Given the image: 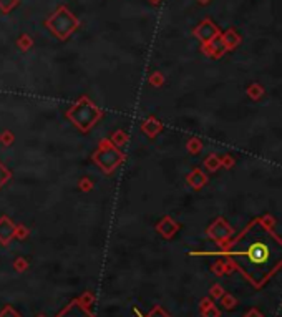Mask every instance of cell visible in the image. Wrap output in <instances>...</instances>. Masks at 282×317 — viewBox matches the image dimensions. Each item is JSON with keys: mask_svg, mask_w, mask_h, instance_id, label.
Returning a JSON list of instances; mask_svg holds the SVG:
<instances>
[{"mask_svg": "<svg viewBox=\"0 0 282 317\" xmlns=\"http://www.w3.org/2000/svg\"><path fill=\"white\" fill-rule=\"evenodd\" d=\"M139 128L145 133L146 138L154 140V138H156L161 133V131H163V123H161L154 115H150V116H146L143 121H141Z\"/></svg>", "mask_w": 282, "mask_h": 317, "instance_id": "6", "label": "cell"}, {"mask_svg": "<svg viewBox=\"0 0 282 317\" xmlns=\"http://www.w3.org/2000/svg\"><path fill=\"white\" fill-rule=\"evenodd\" d=\"M204 168L209 171V173H216L218 169H221L223 166H221V156L216 155V153H211L206 156V160L203 161Z\"/></svg>", "mask_w": 282, "mask_h": 317, "instance_id": "12", "label": "cell"}, {"mask_svg": "<svg viewBox=\"0 0 282 317\" xmlns=\"http://www.w3.org/2000/svg\"><path fill=\"white\" fill-rule=\"evenodd\" d=\"M186 183L191 189L199 191V189H203L207 183H209V176H207V173H204L201 168H193L186 176Z\"/></svg>", "mask_w": 282, "mask_h": 317, "instance_id": "7", "label": "cell"}, {"mask_svg": "<svg viewBox=\"0 0 282 317\" xmlns=\"http://www.w3.org/2000/svg\"><path fill=\"white\" fill-rule=\"evenodd\" d=\"M201 304H203V309H201V310H203L204 317H219V310L214 307L207 299H204Z\"/></svg>", "mask_w": 282, "mask_h": 317, "instance_id": "17", "label": "cell"}, {"mask_svg": "<svg viewBox=\"0 0 282 317\" xmlns=\"http://www.w3.org/2000/svg\"><path fill=\"white\" fill-rule=\"evenodd\" d=\"M145 317H170V315H168L166 312H165V310L163 309H161V307H153L151 310H150V312H148Z\"/></svg>", "mask_w": 282, "mask_h": 317, "instance_id": "21", "label": "cell"}, {"mask_svg": "<svg viewBox=\"0 0 282 317\" xmlns=\"http://www.w3.org/2000/svg\"><path fill=\"white\" fill-rule=\"evenodd\" d=\"M194 35L206 43V42L213 40V38H216L219 35V32H218V27L211 20H204L203 23L194 29Z\"/></svg>", "mask_w": 282, "mask_h": 317, "instance_id": "9", "label": "cell"}, {"mask_svg": "<svg viewBox=\"0 0 282 317\" xmlns=\"http://www.w3.org/2000/svg\"><path fill=\"white\" fill-rule=\"evenodd\" d=\"M223 304L226 306V309H232L234 306H236V301H234V297H231V296H226L224 299H223Z\"/></svg>", "mask_w": 282, "mask_h": 317, "instance_id": "22", "label": "cell"}, {"mask_svg": "<svg viewBox=\"0 0 282 317\" xmlns=\"http://www.w3.org/2000/svg\"><path fill=\"white\" fill-rule=\"evenodd\" d=\"M91 158L105 175H111L118 166H122V163L125 161L126 156L122 150L111 143V140L103 138V140H100L98 150L93 153Z\"/></svg>", "mask_w": 282, "mask_h": 317, "instance_id": "3", "label": "cell"}, {"mask_svg": "<svg viewBox=\"0 0 282 317\" xmlns=\"http://www.w3.org/2000/svg\"><path fill=\"white\" fill-rule=\"evenodd\" d=\"M199 2H201V4H207V2H209V0H199Z\"/></svg>", "mask_w": 282, "mask_h": 317, "instance_id": "25", "label": "cell"}, {"mask_svg": "<svg viewBox=\"0 0 282 317\" xmlns=\"http://www.w3.org/2000/svg\"><path fill=\"white\" fill-rule=\"evenodd\" d=\"M223 40H224V43H226L227 50H232V48H236L238 45L241 43V38H239V35H238L236 32H234V30H227L226 34L223 35Z\"/></svg>", "mask_w": 282, "mask_h": 317, "instance_id": "15", "label": "cell"}, {"mask_svg": "<svg viewBox=\"0 0 282 317\" xmlns=\"http://www.w3.org/2000/svg\"><path fill=\"white\" fill-rule=\"evenodd\" d=\"M181 229L179 226V223L178 221H174L173 217L170 214H166L163 216L161 220L156 223V233L161 236V237H165V239H173L174 236L178 234V231Z\"/></svg>", "mask_w": 282, "mask_h": 317, "instance_id": "5", "label": "cell"}, {"mask_svg": "<svg viewBox=\"0 0 282 317\" xmlns=\"http://www.w3.org/2000/svg\"><path fill=\"white\" fill-rule=\"evenodd\" d=\"M110 140H111L113 144H115V147L122 148V147H125V144L130 141V136H128V133H126L125 130H116V131H113V135H111Z\"/></svg>", "mask_w": 282, "mask_h": 317, "instance_id": "14", "label": "cell"}, {"mask_svg": "<svg viewBox=\"0 0 282 317\" xmlns=\"http://www.w3.org/2000/svg\"><path fill=\"white\" fill-rule=\"evenodd\" d=\"M232 234H234L232 226L224 220L223 216L216 217V220H214L209 224V226H207V229H206V236L216 242L218 246H219V249L224 248L226 244L232 239Z\"/></svg>", "mask_w": 282, "mask_h": 317, "instance_id": "4", "label": "cell"}, {"mask_svg": "<svg viewBox=\"0 0 282 317\" xmlns=\"http://www.w3.org/2000/svg\"><path fill=\"white\" fill-rule=\"evenodd\" d=\"M261 221H263L267 228H271V229H274L276 228V224H277V221H276V217H274L271 213H266V214H263L261 216Z\"/></svg>", "mask_w": 282, "mask_h": 317, "instance_id": "19", "label": "cell"}, {"mask_svg": "<svg viewBox=\"0 0 282 317\" xmlns=\"http://www.w3.org/2000/svg\"><path fill=\"white\" fill-rule=\"evenodd\" d=\"M66 116L70 118L78 130H82L83 133H86V131H90L95 127L98 120H102L103 110L97 107L95 103H91L86 96H82L68 111H66Z\"/></svg>", "mask_w": 282, "mask_h": 317, "instance_id": "2", "label": "cell"}, {"mask_svg": "<svg viewBox=\"0 0 282 317\" xmlns=\"http://www.w3.org/2000/svg\"><path fill=\"white\" fill-rule=\"evenodd\" d=\"M203 52L207 55V57H213V58H221L223 57L226 52H227V47H226V43L223 40V37H216V38H213V40L209 42H206L203 45Z\"/></svg>", "mask_w": 282, "mask_h": 317, "instance_id": "8", "label": "cell"}, {"mask_svg": "<svg viewBox=\"0 0 282 317\" xmlns=\"http://www.w3.org/2000/svg\"><path fill=\"white\" fill-rule=\"evenodd\" d=\"M246 317H263V314H261L257 309H251L249 312L246 314Z\"/></svg>", "mask_w": 282, "mask_h": 317, "instance_id": "24", "label": "cell"}, {"mask_svg": "<svg viewBox=\"0 0 282 317\" xmlns=\"http://www.w3.org/2000/svg\"><path fill=\"white\" fill-rule=\"evenodd\" d=\"M246 95L249 96L252 102H259L261 98L266 95V90L261 83H251L249 87L246 88Z\"/></svg>", "mask_w": 282, "mask_h": 317, "instance_id": "11", "label": "cell"}, {"mask_svg": "<svg viewBox=\"0 0 282 317\" xmlns=\"http://www.w3.org/2000/svg\"><path fill=\"white\" fill-rule=\"evenodd\" d=\"M221 256L243 274L247 282L261 289L282 269V237L261 221L252 220L241 233L218 253H196Z\"/></svg>", "mask_w": 282, "mask_h": 317, "instance_id": "1", "label": "cell"}, {"mask_svg": "<svg viewBox=\"0 0 282 317\" xmlns=\"http://www.w3.org/2000/svg\"><path fill=\"white\" fill-rule=\"evenodd\" d=\"M78 186H80V189H82V191H85V193H88V191L93 189V183H91L90 178H82L80 183H78Z\"/></svg>", "mask_w": 282, "mask_h": 317, "instance_id": "20", "label": "cell"}, {"mask_svg": "<svg viewBox=\"0 0 282 317\" xmlns=\"http://www.w3.org/2000/svg\"><path fill=\"white\" fill-rule=\"evenodd\" d=\"M203 148H204V144L201 141V138L198 136H191L190 140L186 141V151L190 155H199L201 151H203Z\"/></svg>", "mask_w": 282, "mask_h": 317, "instance_id": "13", "label": "cell"}, {"mask_svg": "<svg viewBox=\"0 0 282 317\" xmlns=\"http://www.w3.org/2000/svg\"><path fill=\"white\" fill-rule=\"evenodd\" d=\"M211 296H214V297H221V296H223V289H221V286H214L211 289Z\"/></svg>", "mask_w": 282, "mask_h": 317, "instance_id": "23", "label": "cell"}, {"mask_svg": "<svg viewBox=\"0 0 282 317\" xmlns=\"http://www.w3.org/2000/svg\"><path fill=\"white\" fill-rule=\"evenodd\" d=\"M57 317H95V315H91L82 302L75 301L70 306H66Z\"/></svg>", "mask_w": 282, "mask_h": 317, "instance_id": "10", "label": "cell"}, {"mask_svg": "<svg viewBox=\"0 0 282 317\" xmlns=\"http://www.w3.org/2000/svg\"><path fill=\"white\" fill-rule=\"evenodd\" d=\"M221 166H223L224 169H232L234 166H236V160H234V156L232 155L221 156Z\"/></svg>", "mask_w": 282, "mask_h": 317, "instance_id": "18", "label": "cell"}, {"mask_svg": "<svg viewBox=\"0 0 282 317\" xmlns=\"http://www.w3.org/2000/svg\"><path fill=\"white\" fill-rule=\"evenodd\" d=\"M151 2H153V4H158V2H159V0H151Z\"/></svg>", "mask_w": 282, "mask_h": 317, "instance_id": "26", "label": "cell"}, {"mask_svg": "<svg viewBox=\"0 0 282 317\" xmlns=\"http://www.w3.org/2000/svg\"><path fill=\"white\" fill-rule=\"evenodd\" d=\"M148 82H150L151 87L161 88L165 85V75L161 74V71H153V74L150 75V78H148Z\"/></svg>", "mask_w": 282, "mask_h": 317, "instance_id": "16", "label": "cell"}]
</instances>
